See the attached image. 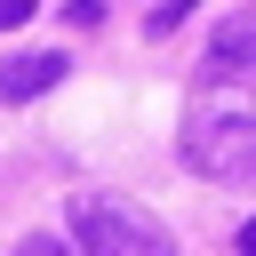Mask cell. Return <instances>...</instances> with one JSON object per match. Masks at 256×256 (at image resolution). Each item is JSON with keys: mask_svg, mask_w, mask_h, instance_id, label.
<instances>
[{"mask_svg": "<svg viewBox=\"0 0 256 256\" xmlns=\"http://www.w3.org/2000/svg\"><path fill=\"white\" fill-rule=\"evenodd\" d=\"M72 248L80 256H176V232L136 208L128 192H80L72 200Z\"/></svg>", "mask_w": 256, "mask_h": 256, "instance_id": "1", "label": "cell"}, {"mask_svg": "<svg viewBox=\"0 0 256 256\" xmlns=\"http://www.w3.org/2000/svg\"><path fill=\"white\" fill-rule=\"evenodd\" d=\"M184 160L200 176L256 184V112H192L184 120Z\"/></svg>", "mask_w": 256, "mask_h": 256, "instance_id": "2", "label": "cell"}, {"mask_svg": "<svg viewBox=\"0 0 256 256\" xmlns=\"http://www.w3.org/2000/svg\"><path fill=\"white\" fill-rule=\"evenodd\" d=\"M64 72H72V56H64V48H32V56H8V64H0V104H32V96H48Z\"/></svg>", "mask_w": 256, "mask_h": 256, "instance_id": "3", "label": "cell"}, {"mask_svg": "<svg viewBox=\"0 0 256 256\" xmlns=\"http://www.w3.org/2000/svg\"><path fill=\"white\" fill-rule=\"evenodd\" d=\"M232 72H256V8H240L208 40V80H232Z\"/></svg>", "mask_w": 256, "mask_h": 256, "instance_id": "4", "label": "cell"}, {"mask_svg": "<svg viewBox=\"0 0 256 256\" xmlns=\"http://www.w3.org/2000/svg\"><path fill=\"white\" fill-rule=\"evenodd\" d=\"M16 256H64V240H48V232H32V240H24Z\"/></svg>", "mask_w": 256, "mask_h": 256, "instance_id": "5", "label": "cell"}, {"mask_svg": "<svg viewBox=\"0 0 256 256\" xmlns=\"http://www.w3.org/2000/svg\"><path fill=\"white\" fill-rule=\"evenodd\" d=\"M32 8H40V0H0V32H8V24H24Z\"/></svg>", "mask_w": 256, "mask_h": 256, "instance_id": "6", "label": "cell"}, {"mask_svg": "<svg viewBox=\"0 0 256 256\" xmlns=\"http://www.w3.org/2000/svg\"><path fill=\"white\" fill-rule=\"evenodd\" d=\"M240 256H256V216H248V224H240Z\"/></svg>", "mask_w": 256, "mask_h": 256, "instance_id": "7", "label": "cell"}]
</instances>
